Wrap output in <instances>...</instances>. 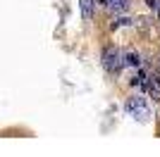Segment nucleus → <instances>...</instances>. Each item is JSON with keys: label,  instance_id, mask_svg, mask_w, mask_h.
Returning <instances> with one entry per match:
<instances>
[{"label": "nucleus", "instance_id": "obj_1", "mask_svg": "<svg viewBox=\"0 0 160 157\" xmlns=\"http://www.w3.org/2000/svg\"><path fill=\"white\" fill-rule=\"evenodd\" d=\"M124 110H127V114L134 117L136 121H146V119L151 117V105H148V100L143 98V95H136V93H134L132 98H127Z\"/></svg>", "mask_w": 160, "mask_h": 157}, {"label": "nucleus", "instance_id": "obj_2", "mask_svg": "<svg viewBox=\"0 0 160 157\" xmlns=\"http://www.w3.org/2000/svg\"><path fill=\"white\" fill-rule=\"evenodd\" d=\"M103 67H105L110 74H117L122 69V67H127V59H124V52L120 50V48H105V52H103Z\"/></svg>", "mask_w": 160, "mask_h": 157}, {"label": "nucleus", "instance_id": "obj_3", "mask_svg": "<svg viewBox=\"0 0 160 157\" xmlns=\"http://www.w3.org/2000/svg\"><path fill=\"white\" fill-rule=\"evenodd\" d=\"M148 93L153 100H160V72H151L148 74V83H146Z\"/></svg>", "mask_w": 160, "mask_h": 157}, {"label": "nucleus", "instance_id": "obj_4", "mask_svg": "<svg viewBox=\"0 0 160 157\" xmlns=\"http://www.w3.org/2000/svg\"><path fill=\"white\" fill-rule=\"evenodd\" d=\"M79 7H81V17H84V19H93L96 0H79Z\"/></svg>", "mask_w": 160, "mask_h": 157}, {"label": "nucleus", "instance_id": "obj_5", "mask_svg": "<svg viewBox=\"0 0 160 157\" xmlns=\"http://www.w3.org/2000/svg\"><path fill=\"white\" fill-rule=\"evenodd\" d=\"M110 12H124L129 7V0H103Z\"/></svg>", "mask_w": 160, "mask_h": 157}, {"label": "nucleus", "instance_id": "obj_6", "mask_svg": "<svg viewBox=\"0 0 160 157\" xmlns=\"http://www.w3.org/2000/svg\"><path fill=\"white\" fill-rule=\"evenodd\" d=\"M124 59H127V67H139V52L136 50H127Z\"/></svg>", "mask_w": 160, "mask_h": 157}, {"label": "nucleus", "instance_id": "obj_7", "mask_svg": "<svg viewBox=\"0 0 160 157\" xmlns=\"http://www.w3.org/2000/svg\"><path fill=\"white\" fill-rule=\"evenodd\" d=\"M146 2L153 7V10H160V0H146Z\"/></svg>", "mask_w": 160, "mask_h": 157}, {"label": "nucleus", "instance_id": "obj_8", "mask_svg": "<svg viewBox=\"0 0 160 157\" xmlns=\"http://www.w3.org/2000/svg\"><path fill=\"white\" fill-rule=\"evenodd\" d=\"M158 17H160V10H158Z\"/></svg>", "mask_w": 160, "mask_h": 157}]
</instances>
